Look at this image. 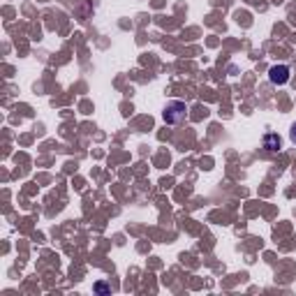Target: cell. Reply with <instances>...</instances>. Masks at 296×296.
<instances>
[{
    "label": "cell",
    "instance_id": "cell-4",
    "mask_svg": "<svg viewBox=\"0 0 296 296\" xmlns=\"http://www.w3.org/2000/svg\"><path fill=\"white\" fill-rule=\"evenodd\" d=\"M292 141H294V144H296V123H294V125H292Z\"/></svg>",
    "mask_w": 296,
    "mask_h": 296
},
{
    "label": "cell",
    "instance_id": "cell-1",
    "mask_svg": "<svg viewBox=\"0 0 296 296\" xmlns=\"http://www.w3.org/2000/svg\"><path fill=\"white\" fill-rule=\"evenodd\" d=\"M185 118V104L181 102H171L165 111V120L166 123H178V120Z\"/></svg>",
    "mask_w": 296,
    "mask_h": 296
},
{
    "label": "cell",
    "instance_id": "cell-3",
    "mask_svg": "<svg viewBox=\"0 0 296 296\" xmlns=\"http://www.w3.org/2000/svg\"><path fill=\"white\" fill-rule=\"evenodd\" d=\"M266 148L271 150V153H276L278 148H280V139H278L276 134H268V137H266Z\"/></svg>",
    "mask_w": 296,
    "mask_h": 296
},
{
    "label": "cell",
    "instance_id": "cell-2",
    "mask_svg": "<svg viewBox=\"0 0 296 296\" xmlns=\"http://www.w3.org/2000/svg\"><path fill=\"white\" fill-rule=\"evenodd\" d=\"M287 79H289L287 67H273V70H271V81L273 83H285Z\"/></svg>",
    "mask_w": 296,
    "mask_h": 296
}]
</instances>
